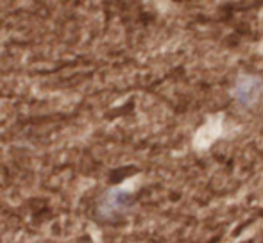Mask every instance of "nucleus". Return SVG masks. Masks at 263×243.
I'll list each match as a JSON object with an SVG mask.
<instances>
[{
    "instance_id": "nucleus-1",
    "label": "nucleus",
    "mask_w": 263,
    "mask_h": 243,
    "mask_svg": "<svg viewBox=\"0 0 263 243\" xmlns=\"http://www.w3.org/2000/svg\"><path fill=\"white\" fill-rule=\"evenodd\" d=\"M233 95L242 106H254L263 97V83L261 79L253 75H243L236 80L233 88Z\"/></svg>"
}]
</instances>
